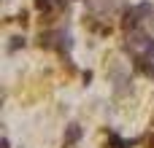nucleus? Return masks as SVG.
<instances>
[{
    "label": "nucleus",
    "mask_w": 154,
    "mask_h": 148,
    "mask_svg": "<svg viewBox=\"0 0 154 148\" xmlns=\"http://www.w3.org/2000/svg\"><path fill=\"white\" fill-rule=\"evenodd\" d=\"M135 8H138V16H141V19L152 16V3H141V5H135Z\"/></svg>",
    "instance_id": "nucleus-7"
},
{
    "label": "nucleus",
    "mask_w": 154,
    "mask_h": 148,
    "mask_svg": "<svg viewBox=\"0 0 154 148\" xmlns=\"http://www.w3.org/2000/svg\"><path fill=\"white\" fill-rule=\"evenodd\" d=\"M57 38H60V32H49V30H46V32L38 35V46H41V49H54V46H57Z\"/></svg>",
    "instance_id": "nucleus-3"
},
{
    "label": "nucleus",
    "mask_w": 154,
    "mask_h": 148,
    "mask_svg": "<svg viewBox=\"0 0 154 148\" xmlns=\"http://www.w3.org/2000/svg\"><path fill=\"white\" fill-rule=\"evenodd\" d=\"M16 22H22V27H24V24H27V11H22V13L16 16Z\"/></svg>",
    "instance_id": "nucleus-8"
},
{
    "label": "nucleus",
    "mask_w": 154,
    "mask_h": 148,
    "mask_svg": "<svg viewBox=\"0 0 154 148\" xmlns=\"http://www.w3.org/2000/svg\"><path fill=\"white\" fill-rule=\"evenodd\" d=\"M138 22H141V16H138V8H125V11H122V30L133 32V30L138 27Z\"/></svg>",
    "instance_id": "nucleus-2"
},
{
    "label": "nucleus",
    "mask_w": 154,
    "mask_h": 148,
    "mask_svg": "<svg viewBox=\"0 0 154 148\" xmlns=\"http://www.w3.org/2000/svg\"><path fill=\"white\" fill-rule=\"evenodd\" d=\"M146 146H149V148H154V132L149 135V138H146Z\"/></svg>",
    "instance_id": "nucleus-9"
},
{
    "label": "nucleus",
    "mask_w": 154,
    "mask_h": 148,
    "mask_svg": "<svg viewBox=\"0 0 154 148\" xmlns=\"http://www.w3.org/2000/svg\"><path fill=\"white\" fill-rule=\"evenodd\" d=\"M79 138H81V127H79V124H68V127H65V138H62V143H65V146H73Z\"/></svg>",
    "instance_id": "nucleus-4"
},
{
    "label": "nucleus",
    "mask_w": 154,
    "mask_h": 148,
    "mask_svg": "<svg viewBox=\"0 0 154 148\" xmlns=\"http://www.w3.org/2000/svg\"><path fill=\"white\" fill-rule=\"evenodd\" d=\"M22 46H24V35H14L11 43H8V51H19Z\"/></svg>",
    "instance_id": "nucleus-6"
},
{
    "label": "nucleus",
    "mask_w": 154,
    "mask_h": 148,
    "mask_svg": "<svg viewBox=\"0 0 154 148\" xmlns=\"http://www.w3.org/2000/svg\"><path fill=\"white\" fill-rule=\"evenodd\" d=\"M125 49L133 51V57H141V59H154V38H149L146 32L141 30H133L127 32V40H125Z\"/></svg>",
    "instance_id": "nucleus-1"
},
{
    "label": "nucleus",
    "mask_w": 154,
    "mask_h": 148,
    "mask_svg": "<svg viewBox=\"0 0 154 148\" xmlns=\"http://www.w3.org/2000/svg\"><path fill=\"white\" fill-rule=\"evenodd\" d=\"M57 49L65 54V51H70L73 49V38L68 35V32H60V38H57Z\"/></svg>",
    "instance_id": "nucleus-5"
}]
</instances>
